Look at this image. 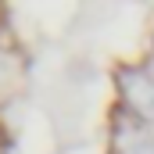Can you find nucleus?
<instances>
[{
    "label": "nucleus",
    "mask_w": 154,
    "mask_h": 154,
    "mask_svg": "<svg viewBox=\"0 0 154 154\" xmlns=\"http://www.w3.org/2000/svg\"><path fill=\"white\" fill-rule=\"evenodd\" d=\"M118 93L136 122H154V75L147 68L122 65L118 68Z\"/></svg>",
    "instance_id": "obj_1"
},
{
    "label": "nucleus",
    "mask_w": 154,
    "mask_h": 154,
    "mask_svg": "<svg viewBox=\"0 0 154 154\" xmlns=\"http://www.w3.org/2000/svg\"><path fill=\"white\" fill-rule=\"evenodd\" d=\"M115 154H154V136L143 129V122H122L115 129Z\"/></svg>",
    "instance_id": "obj_2"
}]
</instances>
